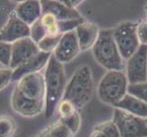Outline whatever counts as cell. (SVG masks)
Returning a JSON list of instances; mask_svg holds the SVG:
<instances>
[{
	"mask_svg": "<svg viewBox=\"0 0 147 137\" xmlns=\"http://www.w3.org/2000/svg\"><path fill=\"white\" fill-rule=\"evenodd\" d=\"M46 101H45V116L51 117L57 111L59 103L61 101L67 85V78L64 66L59 62L53 54L45 68L44 73Z\"/></svg>",
	"mask_w": 147,
	"mask_h": 137,
	"instance_id": "cell-1",
	"label": "cell"
},
{
	"mask_svg": "<svg viewBox=\"0 0 147 137\" xmlns=\"http://www.w3.org/2000/svg\"><path fill=\"white\" fill-rule=\"evenodd\" d=\"M94 79L88 65L76 69L66 85L62 100L70 101L78 110L84 108L92 98Z\"/></svg>",
	"mask_w": 147,
	"mask_h": 137,
	"instance_id": "cell-2",
	"label": "cell"
},
{
	"mask_svg": "<svg viewBox=\"0 0 147 137\" xmlns=\"http://www.w3.org/2000/svg\"><path fill=\"white\" fill-rule=\"evenodd\" d=\"M92 54L96 61L107 72L125 70V60L121 57L114 40L113 29L100 30L99 38L92 48Z\"/></svg>",
	"mask_w": 147,
	"mask_h": 137,
	"instance_id": "cell-3",
	"label": "cell"
},
{
	"mask_svg": "<svg viewBox=\"0 0 147 137\" xmlns=\"http://www.w3.org/2000/svg\"><path fill=\"white\" fill-rule=\"evenodd\" d=\"M129 82L125 72L110 70L100 79L97 95L101 103L115 107L128 93Z\"/></svg>",
	"mask_w": 147,
	"mask_h": 137,
	"instance_id": "cell-4",
	"label": "cell"
},
{
	"mask_svg": "<svg viewBox=\"0 0 147 137\" xmlns=\"http://www.w3.org/2000/svg\"><path fill=\"white\" fill-rule=\"evenodd\" d=\"M113 30V38L121 57L124 60H127L141 46L137 35V23L121 22Z\"/></svg>",
	"mask_w": 147,
	"mask_h": 137,
	"instance_id": "cell-5",
	"label": "cell"
},
{
	"mask_svg": "<svg viewBox=\"0 0 147 137\" xmlns=\"http://www.w3.org/2000/svg\"><path fill=\"white\" fill-rule=\"evenodd\" d=\"M113 121L117 125L121 137H147L145 119L114 108Z\"/></svg>",
	"mask_w": 147,
	"mask_h": 137,
	"instance_id": "cell-6",
	"label": "cell"
},
{
	"mask_svg": "<svg viewBox=\"0 0 147 137\" xmlns=\"http://www.w3.org/2000/svg\"><path fill=\"white\" fill-rule=\"evenodd\" d=\"M16 89L24 98L30 101L45 103L46 88L44 74L41 72L29 74L17 82Z\"/></svg>",
	"mask_w": 147,
	"mask_h": 137,
	"instance_id": "cell-7",
	"label": "cell"
},
{
	"mask_svg": "<svg viewBox=\"0 0 147 137\" xmlns=\"http://www.w3.org/2000/svg\"><path fill=\"white\" fill-rule=\"evenodd\" d=\"M124 72L129 84L147 82V46L141 45L139 49L125 60Z\"/></svg>",
	"mask_w": 147,
	"mask_h": 137,
	"instance_id": "cell-8",
	"label": "cell"
},
{
	"mask_svg": "<svg viewBox=\"0 0 147 137\" xmlns=\"http://www.w3.org/2000/svg\"><path fill=\"white\" fill-rule=\"evenodd\" d=\"M30 35V27L20 20L12 11L8 15L7 22L0 29V41L13 44L18 40L28 38Z\"/></svg>",
	"mask_w": 147,
	"mask_h": 137,
	"instance_id": "cell-9",
	"label": "cell"
},
{
	"mask_svg": "<svg viewBox=\"0 0 147 137\" xmlns=\"http://www.w3.org/2000/svg\"><path fill=\"white\" fill-rule=\"evenodd\" d=\"M39 52L40 50L38 45L29 37L18 40L12 44L11 62H10L9 69L12 70H16Z\"/></svg>",
	"mask_w": 147,
	"mask_h": 137,
	"instance_id": "cell-10",
	"label": "cell"
},
{
	"mask_svg": "<svg viewBox=\"0 0 147 137\" xmlns=\"http://www.w3.org/2000/svg\"><path fill=\"white\" fill-rule=\"evenodd\" d=\"M80 51L82 50L80 48L78 38L74 30L62 35L58 47L54 50L53 56L59 62L66 64L72 61Z\"/></svg>",
	"mask_w": 147,
	"mask_h": 137,
	"instance_id": "cell-11",
	"label": "cell"
},
{
	"mask_svg": "<svg viewBox=\"0 0 147 137\" xmlns=\"http://www.w3.org/2000/svg\"><path fill=\"white\" fill-rule=\"evenodd\" d=\"M10 105L15 113L26 118L36 117L45 111V103L34 101L24 98L16 89H14L11 94Z\"/></svg>",
	"mask_w": 147,
	"mask_h": 137,
	"instance_id": "cell-12",
	"label": "cell"
},
{
	"mask_svg": "<svg viewBox=\"0 0 147 137\" xmlns=\"http://www.w3.org/2000/svg\"><path fill=\"white\" fill-rule=\"evenodd\" d=\"M51 55L52 54L50 53H45L40 51L35 57L30 59L28 61L22 64L18 68L13 70L12 80L17 82L20 79H22L27 75L40 72V70L43 68H46Z\"/></svg>",
	"mask_w": 147,
	"mask_h": 137,
	"instance_id": "cell-13",
	"label": "cell"
},
{
	"mask_svg": "<svg viewBox=\"0 0 147 137\" xmlns=\"http://www.w3.org/2000/svg\"><path fill=\"white\" fill-rule=\"evenodd\" d=\"M41 2L42 12L49 13L53 17L57 18L58 21H66V20H72L82 18L80 15L77 9H74L68 7L64 2L61 1H50L45 0Z\"/></svg>",
	"mask_w": 147,
	"mask_h": 137,
	"instance_id": "cell-14",
	"label": "cell"
},
{
	"mask_svg": "<svg viewBox=\"0 0 147 137\" xmlns=\"http://www.w3.org/2000/svg\"><path fill=\"white\" fill-rule=\"evenodd\" d=\"M14 11L18 18L29 27L41 18L43 15L41 2L37 0H26L19 2Z\"/></svg>",
	"mask_w": 147,
	"mask_h": 137,
	"instance_id": "cell-15",
	"label": "cell"
},
{
	"mask_svg": "<svg viewBox=\"0 0 147 137\" xmlns=\"http://www.w3.org/2000/svg\"><path fill=\"white\" fill-rule=\"evenodd\" d=\"M100 28L96 24L85 20L75 29L82 51H87L94 47L100 35Z\"/></svg>",
	"mask_w": 147,
	"mask_h": 137,
	"instance_id": "cell-16",
	"label": "cell"
},
{
	"mask_svg": "<svg viewBox=\"0 0 147 137\" xmlns=\"http://www.w3.org/2000/svg\"><path fill=\"white\" fill-rule=\"evenodd\" d=\"M114 108L124 111L137 117L146 119L147 118V104L140 99L127 93Z\"/></svg>",
	"mask_w": 147,
	"mask_h": 137,
	"instance_id": "cell-17",
	"label": "cell"
},
{
	"mask_svg": "<svg viewBox=\"0 0 147 137\" xmlns=\"http://www.w3.org/2000/svg\"><path fill=\"white\" fill-rule=\"evenodd\" d=\"M74 134L61 121H57L36 135L37 137H74Z\"/></svg>",
	"mask_w": 147,
	"mask_h": 137,
	"instance_id": "cell-18",
	"label": "cell"
},
{
	"mask_svg": "<svg viewBox=\"0 0 147 137\" xmlns=\"http://www.w3.org/2000/svg\"><path fill=\"white\" fill-rule=\"evenodd\" d=\"M16 131V121L11 116H0V137H13Z\"/></svg>",
	"mask_w": 147,
	"mask_h": 137,
	"instance_id": "cell-19",
	"label": "cell"
},
{
	"mask_svg": "<svg viewBox=\"0 0 147 137\" xmlns=\"http://www.w3.org/2000/svg\"><path fill=\"white\" fill-rule=\"evenodd\" d=\"M61 37H62V35H56V36H53V35H47V36L42 40H40L37 45L40 51L53 54L54 50L58 47Z\"/></svg>",
	"mask_w": 147,
	"mask_h": 137,
	"instance_id": "cell-20",
	"label": "cell"
},
{
	"mask_svg": "<svg viewBox=\"0 0 147 137\" xmlns=\"http://www.w3.org/2000/svg\"><path fill=\"white\" fill-rule=\"evenodd\" d=\"M40 20H41V23L43 24L45 28H46L48 35H53V36H56V35H63L60 33L59 21L51 14L44 13Z\"/></svg>",
	"mask_w": 147,
	"mask_h": 137,
	"instance_id": "cell-21",
	"label": "cell"
},
{
	"mask_svg": "<svg viewBox=\"0 0 147 137\" xmlns=\"http://www.w3.org/2000/svg\"><path fill=\"white\" fill-rule=\"evenodd\" d=\"M93 129L100 131L107 137H121L117 125L113 120H108L96 124Z\"/></svg>",
	"mask_w": 147,
	"mask_h": 137,
	"instance_id": "cell-22",
	"label": "cell"
},
{
	"mask_svg": "<svg viewBox=\"0 0 147 137\" xmlns=\"http://www.w3.org/2000/svg\"><path fill=\"white\" fill-rule=\"evenodd\" d=\"M59 121H61L64 125L67 126L74 134L78 133L80 129V126H82V115H80L79 111H75L73 114L68 116L67 118H64Z\"/></svg>",
	"mask_w": 147,
	"mask_h": 137,
	"instance_id": "cell-23",
	"label": "cell"
},
{
	"mask_svg": "<svg viewBox=\"0 0 147 137\" xmlns=\"http://www.w3.org/2000/svg\"><path fill=\"white\" fill-rule=\"evenodd\" d=\"M47 30L41 23V20H38L33 25L30 26V35L29 38H31L33 41L38 44L40 40H42L45 37L47 36Z\"/></svg>",
	"mask_w": 147,
	"mask_h": 137,
	"instance_id": "cell-24",
	"label": "cell"
},
{
	"mask_svg": "<svg viewBox=\"0 0 147 137\" xmlns=\"http://www.w3.org/2000/svg\"><path fill=\"white\" fill-rule=\"evenodd\" d=\"M128 93L147 104V82L138 84H129Z\"/></svg>",
	"mask_w": 147,
	"mask_h": 137,
	"instance_id": "cell-25",
	"label": "cell"
},
{
	"mask_svg": "<svg viewBox=\"0 0 147 137\" xmlns=\"http://www.w3.org/2000/svg\"><path fill=\"white\" fill-rule=\"evenodd\" d=\"M12 44L0 41V64L9 68L11 62Z\"/></svg>",
	"mask_w": 147,
	"mask_h": 137,
	"instance_id": "cell-26",
	"label": "cell"
},
{
	"mask_svg": "<svg viewBox=\"0 0 147 137\" xmlns=\"http://www.w3.org/2000/svg\"><path fill=\"white\" fill-rule=\"evenodd\" d=\"M13 70L9 68L0 69V90H4L12 82Z\"/></svg>",
	"mask_w": 147,
	"mask_h": 137,
	"instance_id": "cell-27",
	"label": "cell"
},
{
	"mask_svg": "<svg viewBox=\"0 0 147 137\" xmlns=\"http://www.w3.org/2000/svg\"><path fill=\"white\" fill-rule=\"evenodd\" d=\"M137 35L140 44L147 46V18L137 23Z\"/></svg>",
	"mask_w": 147,
	"mask_h": 137,
	"instance_id": "cell-28",
	"label": "cell"
},
{
	"mask_svg": "<svg viewBox=\"0 0 147 137\" xmlns=\"http://www.w3.org/2000/svg\"><path fill=\"white\" fill-rule=\"evenodd\" d=\"M90 137H107V136H106L103 133H101L100 131L93 129L92 133H90Z\"/></svg>",
	"mask_w": 147,
	"mask_h": 137,
	"instance_id": "cell-29",
	"label": "cell"
},
{
	"mask_svg": "<svg viewBox=\"0 0 147 137\" xmlns=\"http://www.w3.org/2000/svg\"><path fill=\"white\" fill-rule=\"evenodd\" d=\"M145 12H146V18H147V4H146V6H145Z\"/></svg>",
	"mask_w": 147,
	"mask_h": 137,
	"instance_id": "cell-30",
	"label": "cell"
},
{
	"mask_svg": "<svg viewBox=\"0 0 147 137\" xmlns=\"http://www.w3.org/2000/svg\"><path fill=\"white\" fill-rule=\"evenodd\" d=\"M145 123H146V124H147V118L145 119Z\"/></svg>",
	"mask_w": 147,
	"mask_h": 137,
	"instance_id": "cell-31",
	"label": "cell"
},
{
	"mask_svg": "<svg viewBox=\"0 0 147 137\" xmlns=\"http://www.w3.org/2000/svg\"><path fill=\"white\" fill-rule=\"evenodd\" d=\"M33 137H37V136H33Z\"/></svg>",
	"mask_w": 147,
	"mask_h": 137,
	"instance_id": "cell-32",
	"label": "cell"
}]
</instances>
